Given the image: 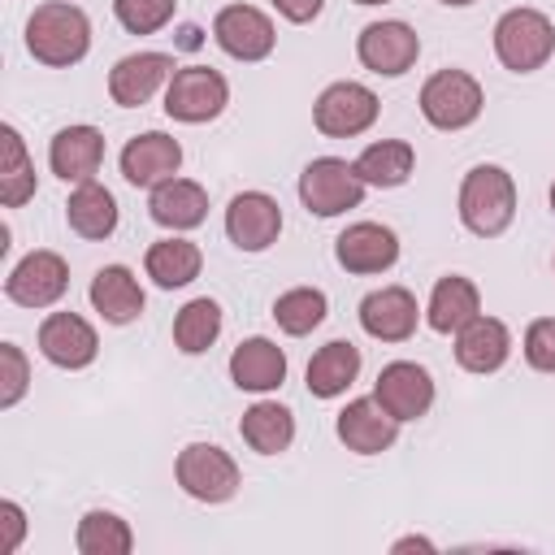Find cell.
<instances>
[{
	"mask_svg": "<svg viewBox=\"0 0 555 555\" xmlns=\"http://www.w3.org/2000/svg\"><path fill=\"white\" fill-rule=\"evenodd\" d=\"M26 52L48 69H69L91 52V17L69 0L35 4L26 17Z\"/></svg>",
	"mask_w": 555,
	"mask_h": 555,
	"instance_id": "obj_1",
	"label": "cell"
},
{
	"mask_svg": "<svg viewBox=\"0 0 555 555\" xmlns=\"http://www.w3.org/2000/svg\"><path fill=\"white\" fill-rule=\"evenodd\" d=\"M455 212L468 234L477 238H499L512 217H516V182L503 165H473L460 182Z\"/></svg>",
	"mask_w": 555,
	"mask_h": 555,
	"instance_id": "obj_2",
	"label": "cell"
},
{
	"mask_svg": "<svg viewBox=\"0 0 555 555\" xmlns=\"http://www.w3.org/2000/svg\"><path fill=\"white\" fill-rule=\"evenodd\" d=\"M494 56L512 74H533L555 56V22L542 9H507L494 22Z\"/></svg>",
	"mask_w": 555,
	"mask_h": 555,
	"instance_id": "obj_3",
	"label": "cell"
},
{
	"mask_svg": "<svg viewBox=\"0 0 555 555\" xmlns=\"http://www.w3.org/2000/svg\"><path fill=\"white\" fill-rule=\"evenodd\" d=\"M486 108V91L468 69H438L421 87V117L434 130H468Z\"/></svg>",
	"mask_w": 555,
	"mask_h": 555,
	"instance_id": "obj_4",
	"label": "cell"
},
{
	"mask_svg": "<svg viewBox=\"0 0 555 555\" xmlns=\"http://www.w3.org/2000/svg\"><path fill=\"white\" fill-rule=\"evenodd\" d=\"M173 477L182 494H191L195 503H230L243 486L234 455L221 451L217 442H186L173 460Z\"/></svg>",
	"mask_w": 555,
	"mask_h": 555,
	"instance_id": "obj_5",
	"label": "cell"
},
{
	"mask_svg": "<svg viewBox=\"0 0 555 555\" xmlns=\"http://www.w3.org/2000/svg\"><path fill=\"white\" fill-rule=\"evenodd\" d=\"M225 104H230V82L212 65H182V69H173V78L165 87V113L186 126H204V121L221 117Z\"/></svg>",
	"mask_w": 555,
	"mask_h": 555,
	"instance_id": "obj_6",
	"label": "cell"
},
{
	"mask_svg": "<svg viewBox=\"0 0 555 555\" xmlns=\"http://www.w3.org/2000/svg\"><path fill=\"white\" fill-rule=\"evenodd\" d=\"M299 199L317 217H338L347 208H360L364 199V178L356 173L351 160L343 156H317L299 173Z\"/></svg>",
	"mask_w": 555,
	"mask_h": 555,
	"instance_id": "obj_7",
	"label": "cell"
},
{
	"mask_svg": "<svg viewBox=\"0 0 555 555\" xmlns=\"http://www.w3.org/2000/svg\"><path fill=\"white\" fill-rule=\"evenodd\" d=\"M382 113V100L373 95V87L364 82H351V78H338L330 82L317 104H312V126L325 134V139H356L364 134Z\"/></svg>",
	"mask_w": 555,
	"mask_h": 555,
	"instance_id": "obj_8",
	"label": "cell"
},
{
	"mask_svg": "<svg viewBox=\"0 0 555 555\" xmlns=\"http://www.w3.org/2000/svg\"><path fill=\"white\" fill-rule=\"evenodd\" d=\"M212 39L225 56L243 61V65H256L264 56H273L278 48V30H273V17L256 4H225L217 9L212 17Z\"/></svg>",
	"mask_w": 555,
	"mask_h": 555,
	"instance_id": "obj_9",
	"label": "cell"
},
{
	"mask_svg": "<svg viewBox=\"0 0 555 555\" xmlns=\"http://www.w3.org/2000/svg\"><path fill=\"white\" fill-rule=\"evenodd\" d=\"M356 56H360V65H364L369 74H377V78H399V74H408V69L416 65V56H421V35H416L408 22H399V17H382V22H369V26L360 30Z\"/></svg>",
	"mask_w": 555,
	"mask_h": 555,
	"instance_id": "obj_10",
	"label": "cell"
},
{
	"mask_svg": "<svg viewBox=\"0 0 555 555\" xmlns=\"http://www.w3.org/2000/svg\"><path fill=\"white\" fill-rule=\"evenodd\" d=\"M65 291H69V264H65V256H56L48 247L26 251L4 278V295L17 308H52Z\"/></svg>",
	"mask_w": 555,
	"mask_h": 555,
	"instance_id": "obj_11",
	"label": "cell"
},
{
	"mask_svg": "<svg viewBox=\"0 0 555 555\" xmlns=\"http://www.w3.org/2000/svg\"><path fill=\"white\" fill-rule=\"evenodd\" d=\"M373 399H377L399 425L421 421V416L434 408V377H429V369L416 364V360H390V364L377 373V382H373Z\"/></svg>",
	"mask_w": 555,
	"mask_h": 555,
	"instance_id": "obj_12",
	"label": "cell"
},
{
	"mask_svg": "<svg viewBox=\"0 0 555 555\" xmlns=\"http://www.w3.org/2000/svg\"><path fill=\"white\" fill-rule=\"evenodd\" d=\"M334 260L356 273V278H373L395 269L399 260V234L382 221H351L338 238H334Z\"/></svg>",
	"mask_w": 555,
	"mask_h": 555,
	"instance_id": "obj_13",
	"label": "cell"
},
{
	"mask_svg": "<svg viewBox=\"0 0 555 555\" xmlns=\"http://www.w3.org/2000/svg\"><path fill=\"white\" fill-rule=\"evenodd\" d=\"M39 356L56 369H87L100 356V334L78 312H48L39 321Z\"/></svg>",
	"mask_w": 555,
	"mask_h": 555,
	"instance_id": "obj_14",
	"label": "cell"
},
{
	"mask_svg": "<svg viewBox=\"0 0 555 555\" xmlns=\"http://www.w3.org/2000/svg\"><path fill=\"white\" fill-rule=\"evenodd\" d=\"M225 234L238 251H264L282 234V204L269 191H238L225 208Z\"/></svg>",
	"mask_w": 555,
	"mask_h": 555,
	"instance_id": "obj_15",
	"label": "cell"
},
{
	"mask_svg": "<svg viewBox=\"0 0 555 555\" xmlns=\"http://www.w3.org/2000/svg\"><path fill=\"white\" fill-rule=\"evenodd\" d=\"M173 69H178V65H173L169 52H130V56H121V61L108 69V95H113V104H121V108H143L156 91L169 87Z\"/></svg>",
	"mask_w": 555,
	"mask_h": 555,
	"instance_id": "obj_16",
	"label": "cell"
},
{
	"mask_svg": "<svg viewBox=\"0 0 555 555\" xmlns=\"http://www.w3.org/2000/svg\"><path fill=\"white\" fill-rule=\"evenodd\" d=\"M182 169V143L165 130H143L134 139H126L121 147V178L130 186H160L169 178H178Z\"/></svg>",
	"mask_w": 555,
	"mask_h": 555,
	"instance_id": "obj_17",
	"label": "cell"
},
{
	"mask_svg": "<svg viewBox=\"0 0 555 555\" xmlns=\"http://www.w3.org/2000/svg\"><path fill=\"white\" fill-rule=\"evenodd\" d=\"M421 308L408 286H377L360 299V330L377 343H408L416 334Z\"/></svg>",
	"mask_w": 555,
	"mask_h": 555,
	"instance_id": "obj_18",
	"label": "cell"
},
{
	"mask_svg": "<svg viewBox=\"0 0 555 555\" xmlns=\"http://www.w3.org/2000/svg\"><path fill=\"white\" fill-rule=\"evenodd\" d=\"M48 165H52V173L61 182H74V186L95 182V173L104 165V134L95 126H87V121L61 126L52 134V143H48Z\"/></svg>",
	"mask_w": 555,
	"mask_h": 555,
	"instance_id": "obj_19",
	"label": "cell"
},
{
	"mask_svg": "<svg viewBox=\"0 0 555 555\" xmlns=\"http://www.w3.org/2000/svg\"><path fill=\"white\" fill-rule=\"evenodd\" d=\"M334 434H338V442H343L347 451H356V455H382V451L395 447L399 421L369 395V399H351V403L338 412Z\"/></svg>",
	"mask_w": 555,
	"mask_h": 555,
	"instance_id": "obj_20",
	"label": "cell"
},
{
	"mask_svg": "<svg viewBox=\"0 0 555 555\" xmlns=\"http://www.w3.org/2000/svg\"><path fill=\"white\" fill-rule=\"evenodd\" d=\"M507 356H512V330L499 317L477 312L464 330H455V364L464 373H477V377L499 373Z\"/></svg>",
	"mask_w": 555,
	"mask_h": 555,
	"instance_id": "obj_21",
	"label": "cell"
},
{
	"mask_svg": "<svg viewBox=\"0 0 555 555\" xmlns=\"http://www.w3.org/2000/svg\"><path fill=\"white\" fill-rule=\"evenodd\" d=\"M230 382L247 395H269L286 382V351L264 338V334H251L243 338L234 351H230Z\"/></svg>",
	"mask_w": 555,
	"mask_h": 555,
	"instance_id": "obj_22",
	"label": "cell"
},
{
	"mask_svg": "<svg viewBox=\"0 0 555 555\" xmlns=\"http://www.w3.org/2000/svg\"><path fill=\"white\" fill-rule=\"evenodd\" d=\"M87 295H91V308H95L108 325H130V321H139V317H143V304H147V295H143V286H139V278H134L130 264H104V269H95Z\"/></svg>",
	"mask_w": 555,
	"mask_h": 555,
	"instance_id": "obj_23",
	"label": "cell"
},
{
	"mask_svg": "<svg viewBox=\"0 0 555 555\" xmlns=\"http://www.w3.org/2000/svg\"><path fill=\"white\" fill-rule=\"evenodd\" d=\"M147 217H152L156 225L173 230V234L195 230V225H204V217H208V191H204L199 182H191V178H169V182L152 186V195H147Z\"/></svg>",
	"mask_w": 555,
	"mask_h": 555,
	"instance_id": "obj_24",
	"label": "cell"
},
{
	"mask_svg": "<svg viewBox=\"0 0 555 555\" xmlns=\"http://www.w3.org/2000/svg\"><path fill=\"white\" fill-rule=\"evenodd\" d=\"M477 312H481V291H477L473 278H464V273H447V278L434 282L429 304H425V321H429V330H438V334H455V330H464Z\"/></svg>",
	"mask_w": 555,
	"mask_h": 555,
	"instance_id": "obj_25",
	"label": "cell"
},
{
	"mask_svg": "<svg viewBox=\"0 0 555 555\" xmlns=\"http://www.w3.org/2000/svg\"><path fill=\"white\" fill-rule=\"evenodd\" d=\"M356 377H360V347L347 343V338H330L325 347H317L312 360H308V373H304L308 395H317V399L347 395Z\"/></svg>",
	"mask_w": 555,
	"mask_h": 555,
	"instance_id": "obj_26",
	"label": "cell"
},
{
	"mask_svg": "<svg viewBox=\"0 0 555 555\" xmlns=\"http://www.w3.org/2000/svg\"><path fill=\"white\" fill-rule=\"evenodd\" d=\"M143 269H147V278H152L160 291H178V286H191V282L199 278L204 251H199L191 238L169 234V238H156V243L147 247Z\"/></svg>",
	"mask_w": 555,
	"mask_h": 555,
	"instance_id": "obj_27",
	"label": "cell"
},
{
	"mask_svg": "<svg viewBox=\"0 0 555 555\" xmlns=\"http://www.w3.org/2000/svg\"><path fill=\"white\" fill-rule=\"evenodd\" d=\"M238 434H243V442H247L256 455H282V451L295 442V412H291L286 403L256 399V403L243 412Z\"/></svg>",
	"mask_w": 555,
	"mask_h": 555,
	"instance_id": "obj_28",
	"label": "cell"
},
{
	"mask_svg": "<svg viewBox=\"0 0 555 555\" xmlns=\"http://www.w3.org/2000/svg\"><path fill=\"white\" fill-rule=\"evenodd\" d=\"M65 221H69V230L78 238H91V243L108 238L117 230V199H113V191L100 186V182L74 186L69 199H65Z\"/></svg>",
	"mask_w": 555,
	"mask_h": 555,
	"instance_id": "obj_29",
	"label": "cell"
},
{
	"mask_svg": "<svg viewBox=\"0 0 555 555\" xmlns=\"http://www.w3.org/2000/svg\"><path fill=\"white\" fill-rule=\"evenodd\" d=\"M351 165H356V173L364 178V186L390 191V186H403V182L412 178V169H416V147H412L408 139H377V143H369Z\"/></svg>",
	"mask_w": 555,
	"mask_h": 555,
	"instance_id": "obj_30",
	"label": "cell"
},
{
	"mask_svg": "<svg viewBox=\"0 0 555 555\" xmlns=\"http://www.w3.org/2000/svg\"><path fill=\"white\" fill-rule=\"evenodd\" d=\"M26 199H35V165L22 134L13 126H0V204L22 208Z\"/></svg>",
	"mask_w": 555,
	"mask_h": 555,
	"instance_id": "obj_31",
	"label": "cell"
},
{
	"mask_svg": "<svg viewBox=\"0 0 555 555\" xmlns=\"http://www.w3.org/2000/svg\"><path fill=\"white\" fill-rule=\"evenodd\" d=\"M217 338H221V304L217 299L199 295V299L178 308V317H173V347L182 356H204Z\"/></svg>",
	"mask_w": 555,
	"mask_h": 555,
	"instance_id": "obj_32",
	"label": "cell"
},
{
	"mask_svg": "<svg viewBox=\"0 0 555 555\" xmlns=\"http://www.w3.org/2000/svg\"><path fill=\"white\" fill-rule=\"evenodd\" d=\"M325 312H330V299H325L321 286H291V291H282V295L273 299V321H278V330L291 334V338L312 334V330L325 321Z\"/></svg>",
	"mask_w": 555,
	"mask_h": 555,
	"instance_id": "obj_33",
	"label": "cell"
},
{
	"mask_svg": "<svg viewBox=\"0 0 555 555\" xmlns=\"http://www.w3.org/2000/svg\"><path fill=\"white\" fill-rule=\"evenodd\" d=\"M74 546H78L82 555H130V551H134V533H130V525H126L117 512L91 507V512L78 520Z\"/></svg>",
	"mask_w": 555,
	"mask_h": 555,
	"instance_id": "obj_34",
	"label": "cell"
},
{
	"mask_svg": "<svg viewBox=\"0 0 555 555\" xmlns=\"http://www.w3.org/2000/svg\"><path fill=\"white\" fill-rule=\"evenodd\" d=\"M178 0H113V17L130 35H156L173 22Z\"/></svg>",
	"mask_w": 555,
	"mask_h": 555,
	"instance_id": "obj_35",
	"label": "cell"
},
{
	"mask_svg": "<svg viewBox=\"0 0 555 555\" xmlns=\"http://www.w3.org/2000/svg\"><path fill=\"white\" fill-rule=\"evenodd\" d=\"M30 386V364L17 343H0V408H17Z\"/></svg>",
	"mask_w": 555,
	"mask_h": 555,
	"instance_id": "obj_36",
	"label": "cell"
},
{
	"mask_svg": "<svg viewBox=\"0 0 555 555\" xmlns=\"http://www.w3.org/2000/svg\"><path fill=\"white\" fill-rule=\"evenodd\" d=\"M520 351H525L529 369H538V373H555V317H538V321H529Z\"/></svg>",
	"mask_w": 555,
	"mask_h": 555,
	"instance_id": "obj_37",
	"label": "cell"
},
{
	"mask_svg": "<svg viewBox=\"0 0 555 555\" xmlns=\"http://www.w3.org/2000/svg\"><path fill=\"white\" fill-rule=\"evenodd\" d=\"M26 538V512L13 499H0V555H13Z\"/></svg>",
	"mask_w": 555,
	"mask_h": 555,
	"instance_id": "obj_38",
	"label": "cell"
},
{
	"mask_svg": "<svg viewBox=\"0 0 555 555\" xmlns=\"http://www.w3.org/2000/svg\"><path fill=\"white\" fill-rule=\"evenodd\" d=\"M286 22H295V26H304V22H312L321 9H325V0H269Z\"/></svg>",
	"mask_w": 555,
	"mask_h": 555,
	"instance_id": "obj_39",
	"label": "cell"
},
{
	"mask_svg": "<svg viewBox=\"0 0 555 555\" xmlns=\"http://www.w3.org/2000/svg\"><path fill=\"white\" fill-rule=\"evenodd\" d=\"M390 551H395V555H403V551H438V546H434L429 538H421V533H408V538H395V542H390Z\"/></svg>",
	"mask_w": 555,
	"mask_h": 555,
	"instance_id": "obj_40",
	"label": "cell"
},
{
	"mask_svg": "<svg viewBox=\"0 0 555 555\" xmlns=\"http://www.w3.org/2000/svg\"><path fill=\"white\" fill-rule=\"evenodd\" d=\"M442 4H451V9H468V4H477V0H442Z\"/></svg>",
	"mask_w": 555,
	"mask_h": 555,
	"instance_id": "obj_41",
	"label": "cell"
},
{
	"mask_svg": "<svg viewBox=\"0 0 555 555\" xmlns=\"http://www.w3.org/2000/svg\"><path fill=\"white\" fill-rule=\"evenodd\" d=\"M356 4H390V0H356Z\"/></svg>",
	"mask_w": 555,
	"mask_h": 555,
	"instance_id": "obj_42",
	"label": "cell"
},
{
	"mask_svg": "<svg viewBox=\"0 0 555 555\" xmlns=\"http://www.w3.org/2000/svg\"><path fill=\"white\" fill-rule=\"evenodd\" d=\"M551 212H555V182H551Z\"/></svg>",
	"mask_w": 555,
	"mask_h": 555,
	"instance_id": "obj_43",
	"label": "cell"
},
{
	"mask_svg": "<svg viewBox=\"0 0 555 555\" xmlns=\"http://www.w3.org/2000/svg\"><path fill=\"white\" fill-rule=\"evenodd\" d=\"M551 269H555V256H551Z\"/></svg>",
	"mask_w": 555,
	"mask_h": 555,
	"instance_id": "obj_44",
	"label": "cell"
}]
</instances>
